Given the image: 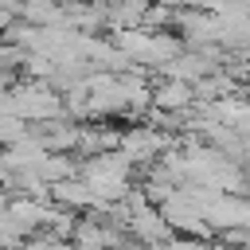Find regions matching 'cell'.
Here are the masks:
<instances>
[{
	"instance_id": "cell-1",
	"label": "cell",
	"mask_w": 250,
	"mask_h": 250,
	"mask_svg": "<svg viewBox=\"0 0 250 250\" xmlns=\"http://www.w3.org/2000/svg\"><path fill=\"white\" fill-rule=\"evenodd\" d=\"M8 113L12 117H20L23 125H47V121H55V117H62V94L59 90H51L47 82H16L12 90H8Z\"/></svg>"
},
{
	"instance_id": "cell-2",
	"label": "cell",
	"mask_w": 250,
	"mask_h": 250,
	"mask_svg": "<svg viewBox=\"0 0 250 250\" xmlns=\"http://www.w3.org/2000/svg\"><path fill=\"white\" fill-rule=\"evenodd\" d=\"M168 148H176V137L172 133H160L152 125H133V129L121 133V156L133 168H152Z\"/></svg>"
},
{
	"instance_id": "cell-3",
	"label": "cell",
	"mask_w": 250,
	"mask_h": 250,
	"mask_svg": "<svg viewBox=\"0 0 250 250\" xmlns=\"http://www.w3.org/2000/svg\"><path fill=\"white\" fill-rule=\"evenodd\" d=\"M156 211H160V219L168 223V230H172V234H180V238H203V242L211 238V227H207L203 211L195 207V199H191L184 188H180L164 207H156Z\"/></svg>"
},
{
	"instance_id": "cell-4",
	"label": "cell",
	"mask_w": 250,
	"mask_h": 250,
	"mask_svg": "<svg viewBox=\"0 0 250 250\" xmlns=\"http://www.w3.org/2000/svg\"><path fill=\"white\" fill-rule=\"evenodd\" d=\"M129 238H133V246L164 250L172 242V230H168V223L160 219L156 207H137V211H129Z\"/></svg>"
},
{
	"instance_id": "cell-5",
	"label": "cell",
	"mask_w": 250,
	"mask_h": 250,
	"mask_svg": "<svg viewBox=\"0 0 250 250\" xmlns=\"http://www.w3.org/2000/svg\"><path fill=\"white\" fill-rule=\"evenodd\" d=\"M121 133L117 125L109 121H90V125H78V148L74 156H105V152H121Z\"/></svg>"
},
{
	"instance_id": "cell-6",
	"label": "cell",
	"mask_w": 250,
	"mask_h": 250,
	"mask_svg": "<svg viewBox=\"0 0 250 250\" xmlns=\"http://www.w3.org/2000/svg\"><path fill=\"white\" fill-rule=\"evenodd\" d=\"M152 109L184 117L188 109H195V86L176 82V78H160V82H152Z\"/></svg>"
},
{
	"instance_id": "cell-7",
	"label": "cell",
	"mask_w": 250,
	"mask_h": 250,
	"mask_svg": "<svg viewBox=\"0 0 250 250\" xmlns=\"http://www.w3.org/2000/svg\"><path fill=\"white\" fill-rule=\"evenodd\" d=\"M31 133L39 137V145H43L47 152H74V148H78V125L66 121V117H55V121H47V125H35Z\"/></svg>"
},
{
	"instance_id": "cell-8",
	"label": "cell",
	"mask_w": 250,
	"mask_h": 250,
	"mask_svg": "<svg viewBox=\"0 0 250 250\" xmlns=\"http://www.w3.org/2000/svg\"><path fill=\"white\" fill-rule=\"evenodd\" d=\"M31 129L20 121V117H12V113H0V145L4 148H12V145H20L23 137H27Z\"/></svg>"
},
{
	"instance_id": "cell-9",
	"label": "cell",
	"mask_w": 250,
	"mask_h": 250,
	"mask_svg": "<svg viewBox=\"0 0 250 250\" xmlns=\"http://www.w3.org/2000/svg\"><path fill=\"white\" fill-rule=\"evenodd\" d=\"M23 250H74V246L62 242V238H51V234H35V238L23 242Z\"/></svg>"
},
{
	"instance_id": "cell-10",
	"label": "cell",
	"mask_w": 250,
	"mask_h": 250,
	"mask_svg": "<svg viewBox=\"0 0 250 250\" xmlns=\"http://www.w3.org/2000/svg\"><path fill=\"white\" fill-rule=\"evenodd\" d=\"M164 250H215V246L203 242V238H180V234H172V242H168Z\"/></svg>"
},
{
	"instance_id": "cell-11",
	"label": "cell",
	"mask_w": 250,
	"mask_h": 250,
	"mask_svg": "<svg viewBox=\"0 0 250 250\" xmlns=\"http://www.w3.org/2000/svg\"><path fill=\"white\" fill-rule=\"evenodd\" d=\"M4 250H23V242H20V246H4Z\"/></svg>"
},
{
	"instance_id": "cell-12",
	"label": "cell",
	"mask_w": 250,
	"mask_h": 250,
	"mask_svg": "<svg viewBox=\"0 0 250 250\" xmlns=\"http://www.w3.org/2000/svg\"><path fill=\"white\" fill-rule=\"evenodd\" d=\"M215 250H230V246H223V242H219V246H215Z\"/></svg>"
},
{
	"instance_id": "cell-13",
	"label": "cell",
	"mask_w": 250,
	"mask_h": 250,
	"mask_svg": "<svg viewBox=\"0 0 250 250\" xmlns=\"http://www.w3.org/2000/svg\"><path fill=\"white\" fill-rule=\"evenodd\" d=\"M242 250H250V238H246V246H242Z\"/></svg>"
}]
</instances>
